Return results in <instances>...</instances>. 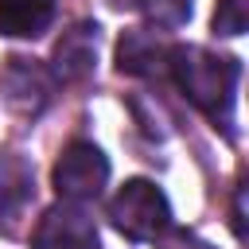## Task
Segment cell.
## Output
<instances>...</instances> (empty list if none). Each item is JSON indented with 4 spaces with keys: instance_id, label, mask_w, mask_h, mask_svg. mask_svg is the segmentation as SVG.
Masks as SVG:
<instances>
[{
    "instance_id": "6da1fadb",
    "label": "cell",
    "mask_w": 249,
    "mask_h": 249,
    "mask_svg": "<svg viewBox=\"0 0 249 249\" xmlns=\"http://www.w3.org/2000/svg\"><path fill=\"white\" fill-rule=\"evenodd\" d=\"M167 74L175 86L187 93L195 109H202L214 124H222L226 136H233V93L241 66L230 54H214L206 47H171V66Z\"/></svg>"
},
{
    "instance_id": "7a4b0ae2",
    "label": "cell",
    "mask_w": 249,
    "mask_h": 249,
    "mask_svg": "<svg viewBox=\"0 0 249 249\" xmlns=\"http://www.w3.org/2000/svg\"><path fill=\"white\" fill-rule=\"evenodd\" d=\"M109 222L128 241H152L171 226V206H167V198H163V191L156 183L128 179L109 198Z\"/></svg>"
},
{
    "instance_id": "3957f363",
    "label": "cell",
    "mask_w": 249,
    "mask_h": 249,
    "mask_svg": "<svg viewBox=\"0 0 249 249\" xmlns=\"http://www.w3.org/2000/svg\"><path fill=\"white\" fill-rule=\"evenodd\" d=\"M54 191L62 202H89L105 191L109 183V160L97 144L89 140H70L54 163V175H51Z\"/></svg>"
},
{
    "instance_id": "277c9868",
    "label": "cell",
    "mask_w": 249,
    "mask_h": 249,
    "mask_svg": "<svg viewBox=\"0 0 249 249\" xmlns=\"http://www.w3.org/2000/svg\"><path fill=\"white\" fill-rule=\"evenodd\" d=\"M0 89L16 113L39 117L54 97V74L47 66H39L35 58H8L4 74H0Z\"/></svg>"
},
{
    "instance_id": "5b68a950",
    "label": "cell",
    "mask_w": 249,
    "mask_h": 249,
    "mask_svg": "<svg viewBox=\"0 0 249 249\" xmlns=\"http://www.w3.org/2000/svg\"><path fill=\"white\" fill-rule=\"evenodd\" d=\"M31 249H97V226L78 202H58L39 218Z\"/></svg>"
},
{
    "instance_id": "8992f818",
    "label": "cell",
    "mask_w": 249,
    "mask_h": 249,
    "mask_svg": "<svg viewBox=\"0 0 249 249\" xmlns=\"http://www.w3.org/2000/svg\"><path fill=\"white\" fill-rule=\"evenodd\" d=\"M117 66L136 78H163L171 66V43L156 31H124L117 43Z\"/></svg>"
},
{
    "instance_id": "52a82bcc",
    "label": "cell",
    "mask_w": 249,
    "mask_h": 249,
    "mask_svg": "<svg viewBox=\"0 0 249 249\" xmlns=\"http://www.w3.org/2000/svg\"><path fill=\"white\" fill-rule=\"evenodd\" d=\"M93 62H97V23H74L70 31H62V39L54 43V78L82 82L86 74H93Z\"/></svg>"
},
{
    "instance_id": "ba28073f",
    "label": "cell",
    "mask_w": 249,
    "mask_h": 249,
    "mask_svg": "<svg viewBox=\"0 0 249 249\" xmlns=\"http://www.w3.org/2000/svg\"><path fill=\"white\" fill-rule=\"evenodd\" d=\"M54 0H0V35L35 39L51 27Z\"/></svg>"
},
{
    "instance_id": "9c48e42d",
    "label": "cell",
    "mask_w": 249,
    "mask_h": 249,
    "mask_svg": "<svg viewBox=\"0 0 249 249\" xmlns=\"http://www.w3.org/2000/svg\"><path fill=\"white\" fill-rule=\"evenodd\" d=\"M31 198V167L23 160H0V218H12Z\"/></svg>"
},
{
    "instance_id": "30bf717a",
    "label": "cell",
    "mask_w": 249,
    "mask_h": 249,
    "mask_svg": "<svg viewBox=\"0 0 249 249\" xmlns=\"http://www.w3.org/2000/svg\"><path fill=\"white\" fill-rule=\"evenodd\" d=\"M136 8L156 27H179L191 19V0H136Z\"/></svg>"
},
{
    "instance_id": "8fae6325",
    "label": "cell",
    "mask_w": 249,
    "mask_h": 249,
    "mask_svg": "<svg viewBox=\"0 0 249 249\" xmlns=\"http://www.w3.org/2000/svg\"><path fill=\"white\" fill-rule=\"evenodd\" d=\"M245 23H249V0H218V12H214L218 35H241Z\"/></svg>"
},
{
    "instance_id": "7c38bea8",
    "label": "cell",
    "mask_w": 249,
    "mask_h": 249,
    "mask_svg": "<svg viewBox=\"0 0 249 249\" xmlns=\"http://www.w3.org/2000/svg\"><path fill=\"white\" fill-rule=\"evenodd\" d=\"M160 249H214V245L202 241V237L191 233V230H171V233L160 241Z\"/></svg>"
},
{
    "instance_id": "4fadbf2b",
    "label": "cell",
    "mask_w": 249,
    "mask_h": 249,
    "mask_svg": "<svg viewBox=\"0 0 249 249\" xmlns=\"http://www.w3.org/2000/svg\"><path fill=\"white\" fill-rule=\"evenodd\" d=\"M233 233L245 237V187H237L233 195Z\"/></svg>"
}]
</instances>
